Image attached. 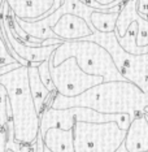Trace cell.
<instances>
[{"label":"cell","mask_w":148,"mask_h":152,"mask_svg":"<svg viewBox=\"0 0 148 152\" xmlns=\"http://www.w3.org/2000/svg\"><path fill=\"white\" fill-rule=\"evenodd\" d=\"M116 152H130V151H127V148H126V146H125V143H122L121 146H120V148L117 150Z\"/></svg>","instance_id":"obj_16"},{"label":"cell","mask_w":148,"mask_h":152,"mask_svg":"<svg viewBox=\"0 0 148 152\" xmlns=\"http://www.w3.org/2000/svg\"><path fill=\"white\" fill-rule=\"evenodd\" d=\"M52 107L56 109L71 107H88L101 113H127L134 120L146 113L148 99L139 86L130 81L103 82L86 90L81 95H55Z\"/></svg>","instance_id":"obj_1"},{"label":"cell","mask_w":148,"mask_h":152,"mask_svg":"<svg viewBox=\"0 0 148 152\" xmlns=\"http://www.w3.org/2000/svg\"><path fill=\"white\" fill-rule=\"evenodd\" d=\"M50 58L46 60V61H42V63L38 65V70H39V75H40V78H42L43 83L47 86V88L50 90L51 92H57L56 87H55V83H53V81H52V75H51Z\"/></svg>","instance_id":"obj_14"},{"label":"cell","mask_w":148,"mask_h":152,"mask_svg":"<svg viewBox=\"0 0 148 152\" xmlns=\"http://www.w3.org/2000/svg\"><path fill=\"white\" fill-rule=\"evenodd\" d=\"M50 69L57 92L65 96L81 95L86 90L104 82V78L100 77V75H92L85 73L79 68L75 57L66 58L60 65L55 66L52 63V56H51Z\"/></svg>","instance_id":"obj_6"},{"label":"cell","mask_w":148,"mask_h":152,"mask_svg":"<svg viewBox=\"0 0 148 152\" xmlns=\"http://www.w3.org/2000/svg\"><path fill=\"white\" fill-rule=\"evenodd\" d=\"M146 113H148V107H147V108H146Z\"/></svg>","instance_id":"obj_17"},{"label":"cell","mask_w":148,"mask_h":152,"mask_svg":"<svg viewBox=\"0 0 148 152\" xmlns=\"http://www.w3.org/2000/svg\"><path fill=\"white\" fill-rule=\"evenodd\" d=\"M7 104H8V91L4 85L0 83V126L8 131L9 115L7 110Z\"/></svg>","instance_id":"obj_13"},{"label":"cell","mask_w":148,"mask_h":152,"mask_svg":"<svg viewBox=\"0 0 148 152\" xmlns=\"http://www.w3.org/2000/svg\"><path fill=\"white\" fill-rule=\"evenodd\" d=\"M75 152H116L125 142L127 130L114 121L111 122H75Z\"/></svg>","instance_id":"obj_4"},{"label":"cell","mask_w":148,"mask_h":152,"mask_svg":"<svg viewBox=\"0 0 148 152\" xmlns=\"http://www.w3.org/2000/svg\"><path fill=\"white\" fill-rule=\"evenodd\" d=\"M29 68V81H30V90H31V95L34 99V104H35L36 112L39 116L42 115L43 109L52 107V100L57 92H51L47 88V86L43 83L42 78L39 75L38 66L34 65H27Z\"/></svg>","instance_id":"obj_9"},{"label":"cell","mask_w":148,"mask_h":152,"mask_svg":"<svg viewBox=\"0 0 148 152\" xmlns=\"http://www.w3.org/2000/svg\"><path fill=\"white\" fill-rule=\"evenodd\" d=\"M52 30L63 40L85 39L96 33V29L91 27L83 17L73 13H65L61 16L52 26Z\"/></svg>","instance_id":"obj_7"},{"label":"cell","mask_w":148,"mask_h":152,"mask_svg":"<svg viewBox=\"0 0 148 152\" xmlns=\"http://www.w3.org/2000/svg\"><path fill=\"white\" fill-rule=\"evenodd\" d=\"M0 83L4 85L8 91L16 142L34 143L40 130V116L36 112L30 90L27 65H21L0 75Z\"/></svg>","instance_id":"obj_2"},{"label":"cell","mask_w":148,"mask_h":152,"mask_svg":"<svg viewBox=\"0 0 148 152\" xmlns=\"http://www.w3.org/2000/svg\"><path fill=\"white\" fill-rule=\"evenodd\" d=\"M70 57L77 58L78 65L85 73L100 75L104 78V82L127 81L117 68L109 51L94 40H65L53 52L52 63L57 66Z\"/></svg>","instance_id":"obj_3"},{"label":"cell","mask_w":148,"mask_h":152,"mask_svg":"<svg viewBox=\"0 0 148 152\" xmlns=\"http://www.w3.org/2000/svg\"><path fill=\"white\" fill-rule=\"evenodd\" d=\"M123 4L116 5L108 11H95L91 15V23L100 33H113L116 31L117 21H118L120 12Z\"/></svg>","instance_id":"obj_11"},{"label":"cell","mask_w":148,"mask_h":152,"mask_svg":"<svg viewBox=\"0 0 148 152\" xmlns=\"http://www.w3.org/2000/svg\"><path fill=\"white\" fill-rule=\"evenodd\" d=\"M138 21H134L130 27L127 29V33L125 37H117L120 44L125 51L134 55H140V53H148V44L144 47H139L136 44V35H138Z\"/></svg>","instance_id":"obj_12"},{"label":"cell","mask_w":148,"mask_h":152,"mask_svg":"<svg viewBox=\"0 0 148 152\" xmlns=\"http://www.w3.org/2000/svg\"><path fill=\"white\" fill-rule=\"evenodd\" d=\"M46 147L52 152H75L74 148V131L73 129L51 127L43 135Z\"/></svg>","instance_id":"obj_10"},{"label":"cell","mask_w":148,"mask_h":152,"mask_svg":"<svg viewBox=\"0 0 148 152\" xmlns=\"http://www.w3.org/2000/svg\"><path fill=\"white\" fill-rule=\"evenodd\" d=\"M147 152H148V151H147Z\"/></svg>","instance_id":"obj_19"},{"label":"cell","mask_w":148,"mask_h":152,"mask_svg":"<svg viewBox=\"0 0 148 152\" xmlns=\"http://www.w3.org/2000/svg\"><path fill=\"white\" fill-rule=\"evenodd\" d=\"M147 99H148V95H147Z\"/></svg>","instance_id":"obj_18"},{"label":"cell","mask_w":148,"mask_h":152,"mask_svg":"<svg viewBox=\"0 0 148 152\" xmlns=\"http://www.w3.org/2000/svg\"><path fill=\"white\" fill-rule=\"evenodd\" d=\"M125 146L130 152L148 151V116L147 113L136 116L131 121L125 138Z\"/></svg>","instance_id":"obj_8"},{"label":"cell","mask_w":148,"mask_h":152,"mask_svg":"<svg viewBox=\"0 0 148 152\" xmlns=\"http://www.w3.org/2000/svg\"><path fill=\"white\" fill-rule=\"evenodd\" d=\"M87 40L101 44L109 51L113 60L127 81L133 82L148 95V53L134 55L125 51L120 44L116 37V31L113 33H100L96 31L92 35L85 38Z\"/></svg>","instance_id":"obj_5"},{"label":"cell","mask_w":148,"mask_h":152,"mask_svg":"<svg viewBox=\"0 0 148 152\" xmlns=\"http://www.w3.org/2000/svg\"><path fill=\"white\" fill-rule=\"evenodd\" d=\"M136 9L139 16L148 20V0H136Z\"/></svg>","instance_id":"obj_15"}]
</instances>
